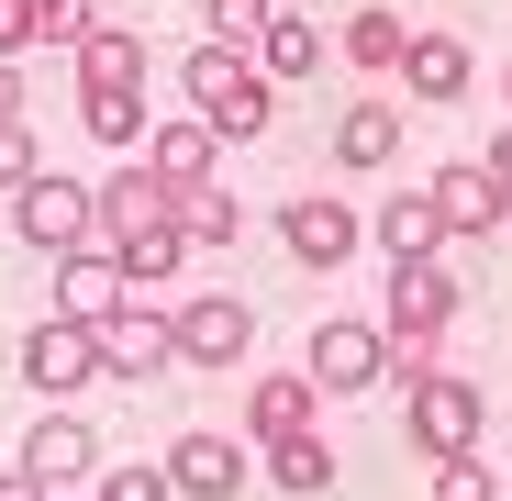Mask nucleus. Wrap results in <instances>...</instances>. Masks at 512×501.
Instances as JSON below:
<instances>
[{
    "mask_svg": "<svg viewBox=\"0 0 512 501\" xmlns=\"http://www.w3.org/2000/svg\"><path fill=\"white\" fill-rule=\"evenodd\" d=\"M179 90H190V112H201L212 134H268V112H279L268 67H256L245 45H190V56H179Z\"/></svg>",
    "mask_w": 512,
    "mask_h": 501,
    "instance_id": "1",
    "label": "nucleus"
},
{
    "mask_svg": "<svg viewBox=\"0 0 512 501\" xmlns=\"http://www.w3.org/2000/svg\"><path fill=\"white\" fill-rule=\"evenodd\" d=\"M12 223H23V245H45V257H67V245H90L101 234V190H78V179H34L12 190Z\"/></svg>",
    "mask_w": 512,
    "mask_h": 501,
    "instance_id": "2",
    "label": "nucleus"
},
{
    "mask_svg": "<svg viewBox=\"0 0 512 501\" xmlns=\"http://www.w3.org/2000/svg\"><path fill=\"white\" fill-rule=\"evenodd\" d=\"M379 379H390V334H379V323L346 312V323L312 334V390H323V401H357V390H379Z\"/></svg>",
    "mask_w": 512,
    "mask_h": 501,
    "instance_id": "3",
    "label": "nucleus"
},
{
    "mask_svg": "<svg viewBox=\"0 0 512 501\" xmlns=\"http://www.w3.org/2000/svg\"><path fill=\"white\" fill-rule=\"evenodd\" d=\"M446 323H457V279H446L435 257L390 268V346H423V357H435V346H446Z\"/></svg>",
    "mask_w": 512,
    "mask_h": 501,
    "instance_id": "4",
    "label": "nucleus"
},
{
    "mask_svg": "<svg viewBox=\"0 0 512 501\" xmlns=\"http://www.w3.org/2000/svg\"><path fill=\"white\" fill-rule=\"evenodd\" d=\"M23 379H34V390H56V401H67V390H90V379H101V323L45 312V323L23 334Z\"/></svg>",
    "mask_w": 512,
    "mask_h": 501,
    "instance_id": "5",
    "label": "nucleus"
},
{
    "mask_svg": "<svg viewBox=\"0 0 512 501\" xmlns=\"http://www.w3.org/2000/svg\"><path fill=\"white\" fill-rule=\"evenodd\" d=\"M167 334H179V368H234V357L256 346V312L223 301V290H201V301L167 312Z\"/></svg>",
    "mask_w": 512,
    "mask_h": 501,
    "instance_id": "6",
    "label": "nucleus"
},
{
    "mask_svg": "<svg viewBox=\"0 0 512 501\" xmlns=\"http://www.w3.org/2000/svg\"><path fill=\"white\" fill-rule=\"evenodd\" d=\"M179 223V179H156V167H112L101 179V234L134 245V234H167Z\"/></svg>",
    "mask_w": 512,
    "mask_h": 501,
    "instance_id": "7",
    "label": "nucleus"
},
{
    "mask_svg": "<svg viewBox=\"0 0 512 501\" xmlns=\"http://www.w3.org/2000/svg\"><path fill=\"white\" fill-rule=\"evenodd\" d=\"M412 446L423 457H457V446H479V390L468 379H412Z\"/></svg>",
    "mask_w": 512,
    "mask_h": 501,
    "instance_id": "8",
    "label": "nucleus"
},
{
    "mask_svg": "<svg viewBox=\"0 0 512 501\" xmlns=\"http://www.w3.org/2000/svg\"><path fill=\"white\" fill-rule=\"evenodd\" d=\"M357 234H368V223H357L346 201H323V190L279 212V245H290V257H301V268H346V257H357Z\"/></svg>",
    "mask_w": 512,
    "mask_h": 501,
    "instance_id": "9",
    "label": "nucleus"
},
{
    "mask_svg": "<svg viewBox=\"0 0 512 501\" xmlns=\"http://www.w3.org/2000/svg\"><path fill=\"white\" fill-rule=\"evenodd\" d=\"M134 290H123V257H101V245H67L56 257V312L67 323H112Z\"/></svg>",
    "mask_w": 512,
    "mask_h": 501,
    "instance_id": "10",
    "label": "nucleus"
},
{
    "mask_svg": "<svg viewBox=\"0 0 512 501\" xmlns=\"http://www.w3.org/2000/svg\"><path fill=\"white\" fill-rule=\"evenodd\" d=\"M167 490L179 501H234L245 490V446L234 435H179L167 446Z\"/></svg>",
    "mask_w": 512,
    "mask_h": 501,
    "instance_id": "11",
    "label": "nucleus"
},
{
    "mask_svg": "<svg viewBox=\"0 0 512 501\" xmlns=\"http://www.w3.org/2000/svg\"><path fill=\"white\" fill-rule=\"evenodd\" d=\"M435 212H446V234H490V223H512V190L479 156H457V167H435Z\"/></svg>",
    "mask_w": 512,
    "mask_h": 501,
    "instance_id": "12",
    "label": "nucleus"
},
{
    "mask_svg": "<svg viewBox=\"0 0 512 501\" xmlns=\"http://www.w3.org/2000/svg\"><path fill=\"white\" fill-rule=\"evenodd\" d=\"M312 401H323L312 368H256V390H245V435H256V446L301 435V424H312Z\"/></svg>",
    "mask_w": 512,
    "mask_h": 501,
    "instance_id": "13",
    "label": "nucleus"
},
{
    "mask_svg": "<svg viewBox=\"0 0 512 501\" xmlns=\"http://www.w3.org/2000/svg\"><path fill=\"white\" fill-rule=\"evenodd\" d=\"M167 357H179V334H167V312H145V301H123V312L101 323V368H123V379H156Z\"/></svg>",
    "mask_w": 512,
    "mask_h": 501,
    "instance_id": "14",
    "label": "nucleus"
},
{
    "mask_svg": "<svg viewBox=\"0 0 512 501\" xmlns=\"http://www.w3.org/2000/svg\"><path fill=\"white\" fill-rule=\"evenodd\" d=\"M23 468H34L45 490H67V479H90V468H101V435L78 424V412H45V424L23 435Z\"/></svg>",
    "mask_w": 512,
    "mask_h": 501,
    "instance_id": "15",
    "label": "nucleus"
},
{
    "mask_svg": "<svg viewBox=\"0 0 512 501\" xmlns=\"http://www.w3.org/2000/svg\"><path fill=\"white\" fill-rule=\"evenodd\" d=\"M390 78H401L412 101H457V90H468V45H457V34H412Z\"/></svg>",
    "mask_w": 512,
    "mask_h": 501,
    "instance_id": "16",
    "label": "nucleus"
},
{
    "mask_svg": "<svg viewBox=\"0 0 512 501\" xmlns=\"http://www.w3.org/2000/svg\"><path fill=\"white\" fill-rule=\"evenodd\" d=\"M212 145H223V134H212L201 112H179V123H156L145 167H156V179H179V190H190V179H212Z\"/></svg>",
    "mask_w": 512,
    "mask_h": 501,
    "instance_id": "17",
    "label": "nucleus"
},
{
    "mask_svg": "<svg viewBox=\"0 0 512 501\" xmlns=\"http://www.w3.org/2000/svg\"><path fill=\"white\" fill-rule=\"evenodd\" d=\"M379 245H390V268L435 257V245H446V212H435V190H401V201L379 212Z\"/></svg>",
    "mask_w": 512,
    "mask_h": 501,
    "instance_id": "18",
    "label": "nucleus"
},
{
    "mask_svg": "<svg viewBox=\"0 0 512 501\" xmlns=\"http://www.w3.org/2000/svg\"><path fill=\"white\" fill-rule=\"evenodd\" d=\"M67 56H78V90H145V45L112 34V23H101L90 45H67Z\"/></svg>",
    "mask_w": 512,
    "mask_h": 501,
    "instance_id": "19",
    "label": "nucleus"
},
{
    "mask_svg": "<svg viewBox=\"0 0 512 501\" xmlns=\"http://www.w3.org/2000/svg\"><path fill=\"white\" fill-rule=\"evenodd\" d=\"M390 145H401V112L390 101H357L346 123H334V167H390Z\"/></svg>",
    "mask_w": 512,
    "mask_h": 501,
    "instance_id": "20",
    "label": "nucleus"
},
{
    "mask_svg": "<svg viewBox=\"0 0 512 501\" xmlns=\"http://www.w3.org/2000/svg\"><path fill=\"white\" fill-rule=\"evenodd\" d=\"M256 67H268V78H312V67H323V34H312L301 12H268V34H256Z\"/></svg>",
    "mask_w": 512,
    "mask_h": 501,
    "instance_id": "21",
    "label": "nucleus"
},
{
    "mask_svg": "<svg viewBox=\"0 0 512 501\" xmlns=\"http://www.w3.org/2000/svg\"><path fill=\"white\" fill-rule=\"evenodd\" d=\"M268 479H279V490H301V501H312V490H334V446H323V435H312V424H301V435H279V446H268Z\"/></svg>",
    "mask_w": 512,
    "mask_h": 501,
    "instance_id": "22",
    "label": "nucleus"
},
{
    "mask_svg": "<svg viewBox=\"0 0 512 501\" xmlns=\"http://www.w3.org/2000/svg\"><path fill=\"white\" fill-rule=\"evenodd\" d=\"M401 45H412L401 12H379V0H368V12H346V56H357V67H401Z\"/></svg>",
    "mask_w": 512,
    "mask_h": 501,
    "instance_id": "23",
    "label": "nucleus"
},
{
    "mask_svg": "<svg viewBox=\"0 0 512 501\" xmlns=\"http://www.w3.org/2000/svg\"><path fill=\"white\" fill-rule=\"evenodd\" d=\"M234 223H245V212H234L212 179H190V190H179V234H190V245H234Z\"/></svg>",
    "mask_w": 512,
    "mask_h": 501,
    "instance_id": "24",
    "label": "nucleus"
},
{
    "mask_svg": "<svg viewBox=\"0 0 512 501\" xmlns=\"http://www.w3.org/2000/svg\"><path fill=\"white\" fill-rule=\"evenodd\" d=\"M268 12H279V0H201V23H212L201 45H245V56H256V34H268Z\"/></svg>",
    "mask_w": 512,
    "mask_h": 501,
    "instance_id": "25",
    "label": "nucleus"
},
{
    "mask_svg": "<svg viewBox=\"0 0 512 501\" xmlns=\"http://www.w3.org/2000/svg\"><path fill=\"white\" fill-rule=\"evenodd\" d=\"M90 134L101 145H145V90H90Z\"/></svg>",
    "mask_w": 512,
    "mask_h": 501,
    "instance_id": "26",
    "label": "nucleus"
},
{
    "mask_svg": "<svg viewBox=\"0 0 512 501\" xmlns=\"http://www.w3.org/2000/svg\"><path fill=\"white\" fill-rule=\"evenodd\" d=\"M435 501H501V479L479 468V446H457V457H435Z\"/></svg>",
    "mask_w": 512,
    "mask_h": 501,
    "instance_id": "27",
    "label": "nucleus"
},
{
    "mask_svg": "<svg viewBox=\"0 0 512 501\" xmlns=\"http://www.w3.org/2000/svg\"><path fill=\"white\" fill-rule=\"evenodd\" d=\"M90 34H101L90 0H34V45H90Z\"/></svg>",
    "mask_w": 512,
    "mask_h": 501,
    "instance_id": "28",
    "label": "nucleus"
},
{
    "mask_svg": "<svg viewBox=\"0 0 512 501\" xmlns=\"http://www.w3.org/2000/svg\"><path fill=\"white\" fill-rule=\"evenodd\" d=\"M101 501H167V468H101Z\"/></svg>",
    "mask_w": 512,
    "mask_h": 501,
    "instance_id": "29",
    "label": "nucleus"
},
{
    "mask_svg": "<svg viewBox=\"0 0 512 501\" xmlns=\"http://www.w3.org/2000/svg\"><path fill=\"white\" fill-rule=\"evenodd\" d=\"M34 179V134H23V112L12 123H0V190H23Z\"/></svg>",
    "mask_w": 512,
    "mask_h": 501,
    "instance_id": "30",
    "label": "nucleus"
},
{
    "mask_svg": "<svg viewBox=\"0 0 512 501\" xmlns=\"http://www.w3.org/2000/svg\"><path fill=\"white\" fill-rule=\"evenodd\" d=\"M34 45V0H0V56H23Z\"/></svg>",
    "mask_w": 512,
    "mask_h": 501,
    "instance_id": "31",
    "label": "nucleus"
},
{
    "mask_svg": "<svg viewBox=\"0 0 512 501\" xmlns=\"http://www.w3.org/2000/svg\"><path fill=\"white\" fill-rule=\"evenodd\" d=\"M0 501H45V479L34 468H0Z\"/></svg>",
    "mask_w": 512,
    "mask_h": 501,
    "instance_id": "32",
    "label": "nucleus"
},
{
    "mask_svg": "<svg viewBox=\"0 0 512 501\" xmlns=\"http://www.w3.org/2000/svg\"><path fill=\"white\" fill-rule=\"evenodd\" d=\"M479 167H490V179H501V190H512V123H501V134H490V156H479Z\"/></svg>",
    "mask_w": 512,
    "mask_h": 501,
    "instance_id": "33",
    "label": "nucleus"
},
{
    "mask_svg": "<svg viewBox=\"0 0 512 501\" xmlns=\"http://www.w3.org/2000/svg\"><path fill=\"white\" fill-rule=\"evenodd\" d=\"M23 112V78H12V56H0V123H12Z\"/></svg>",
    "mask_w": 512,
    "mask_h": 501,
    "instance_id": "34",
    "label": "nucleus"
}]
</instances>
